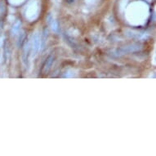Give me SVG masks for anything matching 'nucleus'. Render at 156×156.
<instances>
[{
    "mask_svg": "<svg viewBox=\"0 0 156 156\" xmlns=\"http://www.w3.org/2000/svg\"><path fill=\"white\" fill-rule=\"evenodd\" d=\"M30 52L32 56L34 57L38 54L40 48H41V42H40V37L38 33H35L33 35L32 38V44L30 45Z\"/></svg>",
    "mask_w": 156,
    "mask_h": 156,
    "instance_id": "f257e3e1",
    "label": "nucleus"
},
{
    "mask_svg": "<svg viewBox=\"0 0 156 156\" xmlns=\"http://www.w3.org/2000/svg\"><path fill=\"white\" fill-rule=\"evenodd\" d=\"M54 56L53 55H50V56L46 59V61L44 62V65H43V67H42L41 72L43 74H48V71L50 70L51 67V65L53 63Z\"/></svg>",
    "mask_w": 156,
    "mask_h": 156,
    "instance_id": "f03ea898",
    "label": "nucleus"
},
{
    "mask_svg": "<svg viewBox=\"0 0 156 156\" xmlns=\"http://www.w3.org/2000/svg\"><path fill=\"white\" fill-rule=\"evenodd\" d=\"M21 21H19V20H16V21L14 22L13 24L12 27L11 29V33L12 34L13 36H16L17 34L19 32H20V30H21Z\"/></svg>",
    "mask_w": 156,
    "mask_h": 156,
    "instance_id": "7ed1b4c3",
    "label": "nucleus"
},
{
    "mask_svg": "<svg viewBox=\"0 0 156 156\" xmlns=\"http://www.w3.org/2000/svg\"><path fill=\"white\" fill-rule=\"evenodd\" d=\"M2 9H3V4H2V6H1V3H0V13H1V11H2Z\"/></svg>",
    "mask_w": 156,
    "mask_h": 156,
    "instance_id": "423d86ee",
    "label": "nucleus"
},
{
    "mask_svg": "<svg viewBox=\"0 0 156 156\" xmlns=\"http://www.w3.org/2000/svg\"><path fill=\"white\" fill-rule=\"evenodd\" d=\"M3 21H0V36L2 34V32H3Z\"/></svg>",
    "mask_w": 156,
    "mask_h": 156,
    "instance_id": "39448f33",
    "label": "nucleus"
},
{
    "mask_svg": "<svg viewBox=\"0 0 156 156\" xmlns=\"http://www.w3.org/2000/svg\"><path fill=\"white\" fill-rule=\"evenodd\" d=\"M48 23L49 25L51 26V29H52L54 31H57V30H58V26H57L56 21L53 20V17H52L51 15H49L48 17Z\"/></svg>",
    "mask_w": 156,
    "mask_h": 156,
    "instance_id": "20e7f679",
    "label": "nucleus"
}]
</instances>
